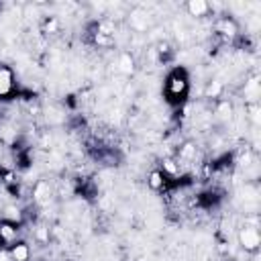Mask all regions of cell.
<instances>
[{"instance_id":"obj_3","label":"cell","mask_w":261,"mask_h":261,"mask_svg":"<svg viewBox=\"0 0 261 261\" xmlns=\"http://www.w3.org/2000/svg\"><path fill=\"white\" fill-rule=\"evenodd\" d=\"M14 92V73L8 65L0 63V98H6Z\"/></svg>"},{"instance_id":"obj_5","label":"cell","mask_w":261,"mask_h":261,"mask_svg":"<svg viewBox=\"0 0 261 261\" xmlns=\"http://www.w3.org/2000/svg\"><path fill=\"white\" fill-rule=\"evenodd\" d=\"M237 31H239V27H237V22H234L230 16H222V18L216 22V33H220V35L232 37V35H237Z\"/></svg>"},{"instance_id":"obj_4","label":"cell","mask_w":261,"mask_h":261,"mask_svg":"<svg viewBox=\"0 0 261 261\" xmlns=\"http://www.w3.org/2000/svg\"><path fill=\"white\" fill-rule=\"evenodd\" d=\"M8 253H10L12 261H29V257H31V249L27 243H12Z\"/></svg>"},{"instance_id":"obj_2","label":"cell","mask_w":261,"mask_h":261,"mask_svg":"<svg viewBox=\"0 0 261 261\" xmlns=\"http://www.w3.org/2000/svg\"><path fill=\"white\" fill-rule=\"evenodd\" d=\"M239 241H241V247L245 249V251H257V247H259V241H261V237H259V228L257 226H243L241 230H239Z\"/></svg>"},{"instance_id":"obj_6","label":"cell","mask_w":261,"mask_h":261,"mask_svg":"<svg viewBox=\"0 0 261 261\" xmlns=\"http://www.w3.org/2000/svg\"><path fill=\"white\" fill-rule=\"evenodd\" d=\"M208 10H210V4L208 2H202V0H194V2L188 4V12L192 16H206Z\"/></svg>"},{"instance_id":"obj_7","label":"cell","mask_w":261,"mask_h":261,"mask_svg":"<svg viewBox=\"0 0 261 261\" xmlns=\"http://www.w3.org/2000/svg\"><path fill=\"white\" fill-rule=\"evenodd\" d=\"M149 186L153 190H161L165 186V173L163 171H153L151 177H149Z\"/></svg>"},{"instance_id":"obj_1","label":"cell","mask_w":261,"mask_h":261,"mask_svg":"<svg viewBox=\"0 0 261 261\" xmlns=\"http://www.w3.org/2000/svg\"><path fill=\"white\" fill-rule=\"evenodd\" d=\"M188 94V77L181 69H175L165 82V96L169 102H179Z\"/></svg>"},{"instance_id":"obj_8","label":"cell","mask_w":261,"mask_h":261,"mask_svg":"<svg viewBox=\"0 0 261 261\" xmlns=\"http://www.w3.org/2000/svg\"><path fill=\"white\" fill-rule=\"evenodd\" d=\"M120 69L122 71H133V59L128 55H122L120 57Z\"/></svg>"}]
</instances>
